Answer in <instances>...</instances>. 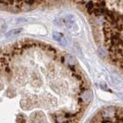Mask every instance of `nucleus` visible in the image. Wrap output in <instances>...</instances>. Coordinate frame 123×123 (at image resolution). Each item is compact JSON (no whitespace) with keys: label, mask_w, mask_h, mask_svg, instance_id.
Masks as SVG:
<instances>
[{"label":"nucleus","mask_w":123,"mask_h":123,"mask_svg":"<svg viewBox=\"0 0 123 123\" xmlns=\"http://www.w3.org/2000/svg\"><path fill=\"white\" fill-rule=\"evenodd\" d=\"M100 26L107 55L123 67V0H72Z\"/></svg>","instance_id":"f257e3e1"},{"label":"nucleus","mask_w":123,"mask_h":123,"mask_svg":"<svg viewBox=\"0 0 123 123\" xmlns=\"http://www.w3.org/2000/svg\"><path fill=\"white\" fill-rule=\"evenodd\" d=\"M92 92L90 90H85L82 94V99L85 104H89L92 100Z\"/></svg>","instance_id":"f03ea898"},{"label":"nucleus","mask_w":123,"mask_h":123,"mask_svg":"<svg viewBox=\"0 0 123 123\" xmlns=\"http://www.w3.org/2000/svg\"><path fill=\"white\" fill-rule=\"evenodd\" d=\"M22 31V28H15V29H12L11 31L8 32L7 33L5 34L6 37H10V36H13L15 35H19V33H21V32Z\"/></svg>","instance_id":"7ed1b4c3"},{"label":"nucleus","mask_w":123,"mask_h":123,"mask_svg":"<svg viewBox=\"0 0 123 123\" xmlns=\"http://www.w3.org/2000/svg\"><path fill=\"white\" fill-rule=\"evenodd\" d=\"M53 38L60 43H63V41H65V38L62 37V35L60 33H58V32H54Z\"/></svg>","instance_id":"20e7f679"}]
</instances>
